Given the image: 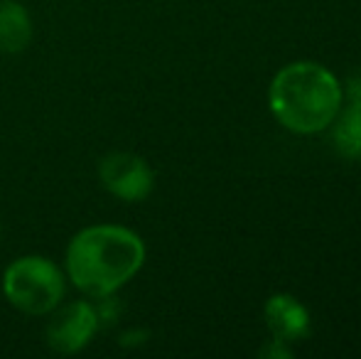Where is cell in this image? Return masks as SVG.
<instances>
[{
    "mask_svg": "<svg viewBox=\"0 0 361 359\" xmlns=\"http://www.w3.org/2000/svg\"><path fill=\"white\" fill-rule=\"evenodd\" d=\"M344 99H347L349 104L361 106V72H357L347 82V87H344Z\"/></svg>",
    "mask_w": 361,
    "mask_h": 359,
    "instance_id": "30bf717a",
    "label": "cell"
},
{
    "mask_svg": "<svg viewBox=\"0 0 361 359\" xmlns=\"http://www.w3.org/2000/svg\"><path fill=\"white\" fill-rule=\"evenodd\" d=\"M332 145L344 160H361V106L342 104L339 114L329 123Z\"/></svg>",
    "mask_w": 361,
    "mask_h": 359,
    "instance_id": "ba28073f",
    "label": "cell"
},
{
    "mask_svg": "<svg viewBox=\"0 0 361 359\" xmlns=\"http://www.w3.org/2000/svg\"><path fill=\"white\" fill-rule=\"evenodd\" d=\"M32 15L18 0H0V52L23 54L32 44Z\"/></svg>",
    "mask_w": 361,
    "mask_h": 359,
    "instance_id": "52a82bcc",
    "label": "cell"
},
{
    "mask_svg": "<svg viewBox=\"0 0 361 359\" xmlns=\"http://www.w3.org/2000/svg\"><path fill=\"white\" fill-rule=\"evenodd\" d=\"M47 317L49 320L44 327V340L54 355H79L94 342L96 332L101 330L99 308L89 298L69 303L62 300Z\"/></svg>",
    "mask_w": 361,
    "mask_h": 359,
    "instance_id": "277c9868",
    "label": "cell"
},
{
    "mask_svg": "<svg viewBox=\"0 0 361 359\" xmlns=\"http://www.w3.org/2000/svg\"><path fill=\"white\" fill-rule=\"evenodd\" d=\"M263 317L271 335L288 345L307 340L312 332V315L307 305L290 293H273L263 305Z\"/></svg>",
    "mask_w": 361,
    "mask_h": 359,
    "instance_id": "8992f818",
    "label": "cell"
},
{
    "mask_svg": "<svg viewBox=\"0 0 361 359\" xmlns=\"http://www.w3.org/2000/svg\"><path fill=\"white\" fill-rule=\"evenodd\" d=\"M147 249L138 231L121 224L81 226L69 239L64 276L89 300L116 296L145 266Z\"/></svg>",
    "mask_w": 361,
    "mask_h": 359,
    "instance_id": "6da1fadb",
    "label": "cell"
},
{
    "mask_svg": "<svg viewBox=\"0 0 361 359\" xmlns=\"http://www.w3.org/2000/svg\"><path fill=\"white\" fill-rule=\"evenodd\" d=\"M99 185L121 202H143L155 190V170L138 153L111 150L96 165Z\"/></svg>",
    "mask_w": 361,
    "mask_h": 359,
    "instance_id": "5b68a950",
    "label": "cell"
},
{
    "mask_svg": "<svg viewBox=\"0 0 361 359\" xmlns=\"http://www.w3.org/2000/svg\"><path fill=\"white\" fill-rule=\"evenodd\" d=\"M344 104V84L324 64L290 62L268 87L276 121L295 135H317L329 128Z\"/></svg>",
    "mask_w": 361,
    "mask_h": 359,
    "instance_id": "7a4b0ae2",
    "label": "cell"
},
{
    "mask_svg": "<svg viewBox=\"0 0 361 359\" xmlns=\"http://www.w3.org/2000/svg\"><path fill=\"white\" fill-rule=\"evenodd\" d=\"M3 296L18 312L30 317H47L67 293L64 269L42 254H25L13 259L3 271Z\"/></svg>",
    "mask_w": 361,
    "mask_h": 359,
    "instance_id": "3957f363",
    "label": "cell"
},
{
    "mask_svg": "<svg viewBox=\"0 0 361 359\" xmlns=\"http://www.w3.org/2000/svg\"><path fill=\"white\" fill-rule=\"evenodd\" d=\"M295 355L293 345H288V342H281V340H268L263 347H258V357L261 359H290Z\"/></svg>",
    "mask_w": 361,
    "mask_h": 359,
    "instance_id": "9c48e42d",
    "label": "cell"
}]
</instances>
